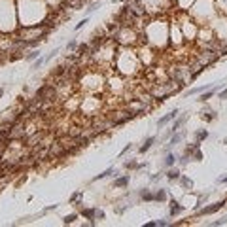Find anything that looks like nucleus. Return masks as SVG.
Instances as JSON below:
<instances>
[{
    "mask_svg": "<svg viewBox=\"0 0 227 227\" xmlns=\"http://www.w3.org/2000/svg\"><path fill=\"white\" fill-rule=\"evenodd\" d=\"M225 203H223V201H220V203H216V204H210V206H204V208L203 210H201V216H204V214H212V212H218V210L221 208V206H223Z\"/></svg>",
    "mask_w": 227,
    "mask_h": 227,
    "instance_id": "nucleus-1",
    "label": "nucleus"
},
{
    "mask_svg": "<svg viewBox=\"0 0 227 227\" xmlns=\"http://www.w3.org/2000/svg\"><path fill=\"white\" fill-rule=\"evenodd\" d=\"M176 116H178V110H172V112H170V114H167V116H165V117H161V119L157 121V125H159V127H163L165 123L172 121V119H174V117H176Z\"/></svg>",
    "mask_w": 227,
    "mask_h": 227,
    "instance_id": "nucleus-2",
    "label": "nucleus"
},
{
    "mask_svg": "<svg viewBox=\"0 0 227 227\" xmlns=\"http://www.w3.org/2000/svg\"><path fill=\"white\" fill-rule=\"evenodd\" d=\"M182 212V206H180L176 201H170V216H176Z\"/></svg>",
    "mask_w": 227,
    "mask_h": 227,
    "instance_id": "nucleus-3",
    "label": "nucleus"
},
{
    "mask_svg": "<svg viewBox=\"0 0 227 227\" xmlns=\"http://www.w3.org/2000/svg\"><path fill=\"white\" fill-rule=\"evenodd\" d=\"M153 144H155V136H152V138H148V140H146V142H144V146L140 148V153H144V152H148V149H149V148H152V146H153Z\"/></svg>",
    "mask_w": 227,
    "mask_h": 227,
    "instance_id": "nucleus-4",
    "label": "nucleus"
},
{
    "mask_svg": "<svg viewBox=\"0 0 227 227\" xmlns=\"http://www.w3.org/2000/svg\"><path fill=\"white\" fill-rule=\"evenodd\" d=\"M129 184V176H123V178H119V180H116V187H125V185Z\"/></svg>",
    "mask_w": 227,
    "mask_h": 227,
    "instance_id": "nucleus-5",
    "label": "nucleus"
},
{
    "mask_svg": "<svg viewBox=\"0 0 227 227\" xmlns=\"http://www.w3.org/2000/svg\"><path fill=\"white\" fill-rule=\"evenodd\" d=\"M216 93V89H210V91H206V93H203V95H201V102H204V100H208V99H212V95Z\"/></svg>",
    "mask_w": 227,
    "mask_h": 227,
    "instance_id": "nucleus-6",
    "label": "nucleus"
},
{
    "mask_svg": "<svg viewBox=\"0 0 227 227\" xmlns=\"http://www.w3.org/2000/svg\"><path fill=\"white\" fill-rule=\"evenodd\" d=\"M114 172V168L110 167V168H108V170H104V172H100L99 174V176H95V178H93V180H95V182H97V180H102V178H106V176H110V174Z\"/></svg>",
    "mask_w": 227,
    "mask_h": 227,
    "instance_id": "nucleus-7",
    "label": "nucleus"
},
{
    "mask_svg": "<svg viewBox=\"0 0 227 227\" xmlns=\"http://www.w3.org/2000/svg\"><path fill=\"white\" fill-rule=\"evenodd\" d=\"M206 136H208V133H206V131H199V133H195V140H197V142H203Z\"/></svg>",
    "mask_w": 227,
    "mask_h": 227,
    "instance_id": "nucleus-8",
    "label": "nucleus"
},
{
    "mask_svg": "<svg viewBox=\"0 0 227 227\" xmlns=\"http://www.w3.org/2000/svg\"><path fill=\"white\" fill-rule=\"evenodd\" d=\"M216 117H218V116H216V112L210 110V112H206V116H203V119H204V121H214Z\"/></svg>",
    "mask_w": 227,
    "mask_h": 227,
    "instance_id": "nucleus-9",
    "label": "nucleus"
},
{
    "mask_svg": "<svg viewBox=\"0 0 227 227\" xmlns=\"http://www.w3.org/2000/svg\"><path fill=\"white\" fill-rule=\"evenodd\" d=\"M174 161H176V159H174L172 153H167V157H165V165H167V167H172Z\"/></svg>",
    "mask_w": 227,
    "mask_h": 227,
    "instance_id": "nucleus-10",
    "label": "nucleus"
},
{
    "mask_svg": "<svg viewBox=\"0 0 227 227\" xmlns=\"http://www.w3.org/2000/svg\"><path fill=\"white\" fill-rule=\"evenodd\" d=\"M165 199H167V191L165 189H161L157 195H153V201H165Z\"/></svg>",
    "mask_w": 227,
    "mask_h": 227,
    "instance_id": "nucleus-11",
    "label": "nucleus"
},
{
    "mask_svg": "<svg viewBox=\"0 0 227 227\" xmlns=\"http://www.w3.org/2000/svg\"><path fill=\"white\" fill-rule=\"evenodd\" d=\"M180 184H182L185 189H191V180H189V178H184V176H182V180H180Z\"/></svg>",
    "mask_w": 227,
    "mask_h": 227,
    "instance_id": "nucleus-12",
    "label": "nucleus"
},
{
    "mask_svg": "<svg viewBox=\"0 0 227 227\" xmlns=\"http://www.w3.org/2000/svg\"><path fill=\"white\" fill-rule=\"evenodd\" d=\"M167 176H168V180H176L178 176H180V172H178V170H168V172H167Z\"/></svg>",
    "mask_w": 227,
    "mask_h": 227,
    "instance_id": "nucleus-13",
    "label": "nucleus"
},
{
    "mask_svg": "<svg viewBox=\"0 0 227 227\" xmlns=\"http://www.w3.org/2000/svg\"><path fill=\"white\" fill-rule=\"evenodd\" d=\"M95 212H97V210H93V208H91V210H89V208L81 210V214H83L85 218H91V220H93V216H95Z\"/></svg>",
    "mask_w": 227,
    "mask_h": 227,
    "instance_id": "nucleus-14",
    "label": "nucleus"
},
{
    "mask_svg": "<svg viewBox=\"0 0 227 227\" xmlns=\"http://www.w3.org/2000/svg\"><path fill=\"white\" fill-rule=\"evenodd\" d=\"M180 140H182V135H176V136H174V138H172V140H170V144H168V148H172V146H176V144H178Z\"/></svg>",
    "mask_w": 227,
    "mask_h": 227,
    "instance_id": "nucleus-15",
    "label": "nucleus"
},
{
    "mask_svg": "<svg viewBox=\"0 0 227 227\" xmlns=\"http://www.w3.org/2000/svg\"><path fill=\"white\" fill-rule=\"evenodd\" d=\"M208 87H197V89H191V91H187V95H197V93H203V91H206Z\"/></svg>",
    "mask_w": 227,
    "mask_h": 227,
    "instance_id": "nucleus-16",
    "label": "nucleus"
},
{
    "mask_svg": "<svg viewBox=\"0 0 227 227\" xmlns=\"http://www.w3.org/2000/svg\"><path fill=\"white\" fill-rule=\"evenodd\" d=\"M193 159H195V161H201V159H203V153H201V149H195V152H193Z\"/></svg>",
    "mask_w": 227,
    "mask_h": 227,
    "instance_id": "nucleus-17",
    "label": "nucleus"
},
{
    "mask_svg": "<svg viewBox=\"0 0 227 227\" xmlns=\"http://www.w3.org/2000/svg\"><path fill=\"white\" fill-rule=\"evenodd\" d=\"M74 220H78V216H76V214H70V216H66V218H64V223H72Z\"/></svg>",
    "mask_w": 227,
    "mask_h": 227,
    "instance_id": "nucleus-18",
    "label": "nucleus"
},
{
    "mask_svg": "<svg viewBox=\"0 0 227 227\" xmlns=\"http://www.w3.org/2000/svg\"><path fill=\"white\" fill-rule=\"evenodd\" d=\"M129 149H131V144H127V146H125V148H123V149H121V153H119V157H123V155H125V153L129 152Z\"/></svg>",
    "mask_w": 227,
    "mask_h": 227,
    "instance_id": "nucleus-19",
    "label": "nucleus"
},
{
    "mask_svg": "<svg viewBox=\"0 0 227 227\" xmlns=\"http://www.w3.org/2000/svg\"><path fill=\"white\" fill-rule=\"evenodd\" d=\"M220 99H221V100H225V99H227V89H223V91L220 93Z\"/></svg>",
    "mask_w": 227,
    "mask_h": 227,
    "instance_id": "nucleus-20",
    "label": "nucleus"
},
{
    "mask_svg": "<svg viewBox=\"0 0 227 227\" xmlns=\"http://www.w3.org/2000/svg\"><path fill=\"white\" fill-rule=\"evenodd\" d=\"M138 167V165L135 163V161H131V163H127V168H136Z\"/></svg>",
    "mask_w": 227,
    "mask_h": 227,
    "instance_id": "nucleus-21",
    "label": "nucleus"
},
{
    "mask_svg": "<svg viewBox=\"0 0 227 227\" xmlns=\"http://www.w3.org/2000/svg\"><path fill=\"white\" fill-rule=\"evenodd\" d=\"M87 23V19H83V21H81V23H78V25H76V30H80L81 27H83V25Z\"/></svg>",
    "mask_w": 227,
    "mask_h": 227,
    "instance_id": "nucleus-22",
    "label": "nucleus"
},
{
    "mask_svg": "<svg viewBox=\"0 0 227 227\" xmlns=\"http://www.w3.org/2000/svg\"><path fill=\"white\" fill-rule=\"evenodd\" d=\"M76 45H78V44H76V40H72V42L68 44V49H74V48H76Z\"/></svg>",
    "mask_w": 227,
    "mask_h": 227,
    "instance_id": "nucleus-23",
    "label": "nucleus"
},
{
    "mask_svg": "<svg viewBox=\"0 0 227 227\" xmlns=\"http://www.w3.org/2000/svg\"><path fill=\"white\" fill-rule=\"evenodd\" d=\"M36 57H38V51H32V53L29 55V59H36Z\"/></svg>",
    "mask_w": 227,
    "mask_h": 227,
    "instance_id": "nucleus-24",
    "label": "nucleus"
},
{
    "mask_svg": "<svg viewBox=\"0 0 227 227\" xmlns=\"http://www.w3.org/2000/svg\"><path fill=\"white\" fill-rule=\"evenodd\" d=\"M218 182H227V176H221V178L218 180Z\"/></svg>",
    "mask_w": 227,
    "mask_h": 227,
    "instance_id": "nucleus-25",
    "label": "nucleus"
},
{
    "mask_svg": "<svg viewBox=\"0 0 227 227\" xmlns=\"http://www.w3.org/2000/svg\"><path fill=\"white\" fill-rule=\"evenodd\" d=\"M2 93H4V91H2V89H0V97H2Z\"/></svg>",
    "mask_w": 227,
    "mask_h": 227,
    "instance_id": "nucleus-26",
    "label": "nucleus"
},
{
    "mask_svg": "<svg viewBox=\"0 0 227 227\" xmlns=\"http://www.w3.org/2000/svg\"><path fill=\"white\" fill-rule=\"evenodd\" d=\"M223 142H225V144H227V138H225V140H223Z\"/></svg>",
    "mask_w": 227,
    "mask_h": 227,
    "instance_id": "nucleus-27",
    "label": "nucleus"
}]
</instances>
